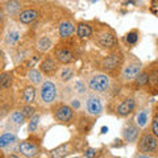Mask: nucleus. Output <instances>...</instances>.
Wrapping results in <instances>:
<instances>
[{"instance_id": "obj_11", "label": "nucleus", "mask_w": 158, "mask_h": 158, "mask_svg": "<svg viewBox=\"0 0 158 158\" xmlns=\"http://www.w3.org/2000/svg\"><path fill=\"white\" fill-rule=\"evenodd\" d=\"M59 65H61V63L57 61L54 56H46L40 62V70H41L44 75L53 77V75H56L57 71L59 70Z\"/></svg>"}, {"instance_id": "obj_34", "label": "nucleus", "mask_w": 158, "mask_h": 158, "mask_svg": "<svg viewBox=\"0 0 158 158\" xmlns=\"http://www.w3.org/2000/svg\"><path fill=\"white\" fill-rule=\"evenodd\" d=\"M38 56H33V57H29L28 59H27V61L25 62H24V66H25L27 69H28V70H29V69H32L34 65H36V63L38 62Z\"/></svg>"}, {"instance_id": "obj_21", "label": "nucleus", "mask_w": 158, "mask_h": 158, "mask_svg": "<svg viewBox=\"0 0 158 158\" xmlns=\"http://www.w3.org/2000/svg\"><path fill=\"white\" fill-rule=\"evenodd\" d=\"M20 38H21V33L17 29H8V32L4 36V44L7 46H15L19 44Z\"/></svg>"}, {"instance_id": "obj_5", "label": "nucleus", "mask_w": 158, "mask_h": 158, "mask_svg": "<svg viewBox=\"0 0 158 158\" xmlns=\"http://www.w3.org/2000/svg\"><path fill=\"white\" fill-rule=\"evenodd\" d=\"M88 90L95 94H104L111 87V77L106 73H96L88 79Z\"/></svg>"}, {"instance_id": "obj_16", "label": "nucleus", "mask_w": 158, "mask_h": 158, "mask_svg": "<svg viewBox=\"0 0 158 158\" xmlns=\"http://www.w3.org/2000/svg\"><path fill=\"white\" fill-rule=\"evenodd\" d=\"M37 88L34 85H32V83H29V85H27L25 87H24L23 90V102L24 104H33L34 102H36L37 99Z\"/></svg>"}, {"instance_id": "obj_14", "label": "nucleus", "mask_w": 158, "mask_h": 158, "mask_svg": "<svg viewBox=\"0 0 158 158\" xmlns=\"http://www.w3.org/2000/svg\"><path fill=\"white\" fill-rule=\"evenodd\" d=\"M40 17V12L34 8H28V9H23L21 12L19 13L17 20L20 24H24V25H28V24L34 23L36 20Z\"/></svg>"}, {"instance_id": "obj_27", "label": "nucleus", "mask_w": 158, "mask_h": 158, "mask_svg": "<svg viewBox=\"0 0 158 158\" xmlns=\"http://www.w3.org/2000/svg\"><path fill=\"white\" fill-rule=\"evenodd\" d=\"M69 153H70V144H69V142H65V144L59 145L58 148H56V149H53L50 152V156L56 157V158H59V157L67 156Z\"/></svg>"}, {"instance_id": "obj_32", "label": "nucleus", "mask_w": 158, "mask_h": 158, "mask_svg": "<svg viewBox=\"0 0 158 158\" xmlns=\"http://www.w3.org/2000/svg\"><path fill=\"white\" fill-rule=\"evenodd\" d=\"M21 111L24 113V116L27 117V120H29V118L36 113V108H34L32 104H24V107L21 108Z\"/></svg>"}, {"instance_id": "obj_38", "label": "nucleus", "mask_w": 158, "mask_h": 158, "mask_svg": "<svg viewBox=\"0 0 158 158\" xmlns=\"http://www.w3.org/2000/svg\"><path fill=\"white\" fill-rule=\"evenodd\" d=\"M70 106L77 111V110H79V108H81V102H79V99H77V98L74 99V98H73L71 100H70Z\"/></svg>"}, {"instance_id": "obj_15", "label": "nucleus", "mask_w": 158, "mask_h": 158, "mask_svg": "<svg viewBox=\"0 0 158 158\" xmlns=\"http://www.w3.org/2000/svg\"><path fill=\"white\" fill-rule=\"evenodd\" d=\"M3 8L7 13V16L9 17H17L19 13L23 11L21 2H19V0H7V2L3 3Z\"/></svg>"}, {"instance_id": "obj_10", "label": "nucleus", "mask_w": 158, "mask_h": 158, "mask_svg": "<svg viewBox=\"0 0 158 158\" xmlns=\"http://www.w3.org/2000/svg\"><path fill=\"white\" fill-rule=\"evenodd\" d=\"M141 128L138 127L135 120H129L124 125L121 131V135H123V138H124V141H127L128 144H133V142H136L138 140V137H140L141 132H140Z\"/></svg>"}, {"instance_id": "obj_35", "label": "nucleus", "mask_w": 158, "mask_h": 158, "mask_svg": "<svg viewBox=\"0 0 158 158\" xmlns=\"http://www.w3.org/2000/svg\"><path fill=\"white\" fill-rule=\"evenodd\" d=\"M152 133L156 137H158V113H156L152 120Z\"/></svg>"}, {"instance_id": "obj_33", "label": "nucleus", "mask_w": 158, "mask_h": 158, "mask_svg": "<svg viewBox=\"0 0 158 158\" xmlns=\"http://www.w3.org/2000/svg\"><path fill=\"white\" fill-rule=\"evenodd\" d=\"M73 88H74V91H75L78 95H85L86 94V85L83 83L82 81H77L75 83H74V86H73Z\"/></svg>"}, {"instance_id": "obj_9", "label": "nucleus", "mask_w": 158, "mask_h": 158, "mask_svg": "<svg viewBox=\"0 0 158 158\" xmlns=\"http://www.w3.org/2000/svg\"><path fill=\"white\" fill-rule=\"evenodd\" d=\"M40 144L33 140V138H28V140H24L21 142H19L17 145V150L19 153L21 154L23 157H27V158H32V157H36L38 153H40Z\"/></svg>"}, {"instance_id": "obj_26", "label": "nucleus", "mask_w": 158, "mask_h": 158, "mask_svg": "<svg viewBox=\"0 0 158 158\" xmlns=\"http://www.w3.org/2000/svg\"><path fill=\"white\" fill-rule=\"evenodd\" d=\"M13 82V75L11 71H2L0 73V91L9 90Z\"/></svg>"}, {"instance_id": "obj_1", "label": "nucleus", "mask_w": 158, "mask_h": 158, "mask_svg": "<svg viewBox=\"0 0 158 158\" xmlns=\"http://www.w3.org/2000/svg\"><path fill=\"white\" fill-rule=\"evenodd\" d=\"M92 34H94L95 44L99 48L104 49V50H111V49H113L117 45L116 34L107 25H100V27L95 28Z\"/></svg>"}, {"instance_id": "obj_7", "label": "nucleus", "mask_w": 158, "mask_h": 158, "mask_svg": "<svg viewBox=\"0 0 158 158\" xmlns=\"http://www.w3.org/2000/svg\"><path fill=\"white\" fill-rule=\"evenodd\" d=\"M158 149V137L152 132H144L137 140V150L140 153H153Z\"/></svg>"}, {"instance_id": "obj_39", "label": "nucleus", "mask_w": 158, "mask_h": 158, "mask_svg": "<svg viewBox=\"0 0 158 158\" xmlns=\"http://www.w3.org/2000/svg\"><path fill=\"white\" fill-rule=\"evenodd\" d=\"M83 156L87 157V158L95 157V156H96V150H95V149H91V148H90V149H87V150L85 152V154H83Z\"/></svg>"}, {"instance_id": "obj_8", "label": "nucleus", "mask_w": 158, "mask_h": 158, "mask_svg": "<svg viewBox=\"0 0 158 158\" xmlns=\"http://www.w3.org/2000/svg\"><path fill=\"white\" fill-rule=\"evenodd\" d=\"M85 108H86V113L91 117H98L103 113V103L95 92L87 95L85 102Z\"/></svg>"}, {"instance_id": "obj_29", "label": "nucleus", "mask_w": 158, "mask_h": 158, "mask_svg": "<svg viewBox=\"0 0 158 158\" xmlns=\"http://www.w3.org/2000/svg\"><path fill=\"white\" fill-rule=\"evenodd\" d=\"M138 38H140L138 31H131L124 36V42L127 44V45L133 46V45H136V44L138 42Z\"/></svg>"}, {"instance_id": "obj_28", "label": "nucleus", "mask_w": 158, "mask_h": 158, "mask_svg": "<svg viewBox=\"0 0 158 158\" xmlns=\"http://www.w3.org/2000/svg\"><path fill=\"white\" fill-rule=\"evenodd\" d=\"M133 82L136 83L137 87H145V86H148V82H149V73H148V70H144V69H142V71L136 77V79Z\"/></svg>"}, {"instance_id": "obj_18", "label": "nucleus", "mask_w": 158, "mask_h": 158, "mask_svg": "<svg viewBox=\"0 0 158 158\" xmlns=\"http://www.w3.org/2000/svg\"><path fill=\"white\" fill-rule=\"evenodd\" d=\"M17 142V136L13 132H4L3 135H0V149L7 150L8 148H11Z\"/></svg>"}, {"instance_id": "obj_36", "label": "nucleus", "mask_w": 158, "mask_h": 158, "mask_svg": "<svg viewBox=\"0 0 158 158\" xmlns=\"http://www.w3.org/2000/svg\"><path fill=\"white\" fill-rule=\"evenodd\" d=\"M6 19H7V13L4 11L3 6H0V31H2L4 28V25H6Z\"/></svg>"}, {"instance_id": "obj_17", "label": "nucleus", "mask_w": 158, "mask_h": 158, "mask_svg": "<svg viewBox=\"0 0 158 158\" xmlns=\"http://www.w3.org/2000/svg\"><path fill=\"white\" fill-rule=\"evenodd\" d=\"M74 32H77V27L74 25L71 21H67V20L62 21L61 24H59V27H58V33H59V37L61 38L71 37L74 34Z\"/></svg>"}, {"instance_id": "obj_24", "label": "nucleus", "mask_w": 158, "mask_h": 158, "mask_svg": "<svg viewBox=\"0 0 158 158\" xmlns=\"http://www.w3.org/2000/svg\"><path fill=\"white\" fill-rule=\"evenodd\" d=\"M25 121H27V117L24 116L21 110H15L12 113H9V124L11 125H15L16 128H19Z\"/></svg>"}, {"instance_id": "obj_37", "label": "nucleus", "mask_w": 158, "mask_h": 158, "mask_svg": "<svg viewBox=\"0 0 158 158\" xmlns=\"http://www.w3.org/2000/svg\"><path fill=\"white\" fill-rule=\"evenodd\" d=\"M4 66H6V56H4V52H3V49L0 48V73L3 71Z\"/></svg>"}, {"instance_id": "obj_30", "label": "nucleus", "mask_w": 158, "mask_h": 158, "mask_svg": "<svg viewBox=\"0 0 158 158\" xmlns=\"http://www.w3.org/2000/svg\"><path fill=\"white\" fill-rule=\"evenodd\" d=\"M149 73V82L148 85L153 88H157L158 87V70L157 69H152V70H148Z\"/></svg>"}, {"instance_id": "obj_40", "label": "nucleus", "mask_w": 158, "mask_h": 158, "mask_svg": "<svg viewBox=\"0 0 158 158\" xmlns=\"http://www.w3.org/2000/svg\"><path fill=\"white\" fill-rule=\"evenodd\" d=\"M107 132H108V128H107V127H103V128H102V133L104 135V133H107Z\"/></svg>"}, {"instance_id": "obj_13", "label": "nucleus", "mask_w": 158, "mask_h": 158, "mask_svg": "<svg viewBox=\"0 0 158 158\" xmlns=\"http://www.w3.org/2000/svg\"><path fill=\"white\" fill-rule=\"evenodd\" d=\"M136 110V99L133 96H128L116 107V115L118 117L131 116Z\"/></svg>"}, {"instance_id": "obj_19", "label": "nucleus", "mask_w": 158, "mask_h": 158, "mask_svg": "<svg viewBox=\"0 0 158 158\" xmlns=\"http://www.w3.org/2000/svg\"><path fill=\"white\" fill-rule=\"evenodd\" d=\"M52 46H53V42L50 37L48 36H40L36 40V42H34V48H36V50L38 53H48L52 49Z\"/></svg>"}, {"instance_id": "obj_42", "label": "nucleus", "mask_w": 158, "mask_h": 158, "mask_svg": "<svg viewBox=\"0 0 158 158\" xmlns=\"http://www.w3.org/2000/svg\"><path fill=\"white\" fill-rule=\"evenodd\" d=\"M0 2H3V0H0Z\"/></svg>"}, {"instance_id": "obj_20", "label": "nucleus", "mask_w": 158, "mask_h": 158, "mask_svg": "<svg viewBox=\"0 0 158 158\" xmlns=\"http://www.w3.org/2000/svg\"><path fill=\"white\" fill-rule=\"evenodd\" d=\"M149 116H150V112H149V108H141L138 110L136 116H135V123L140 127V128H145L149 123Z\"/></svg>"}, {"instance_id": "obj_3", "label": "nucleus", "mask_w": 158, "mask_h": 158, "mask_svg": "<svg viewBox=\"0 0 158 158\" xmlns=\"http://www.w3.org/2000/svg\"><path fill=\"white\" fill-rule=\"evenodd\" d=\"M58 90L57 85L53 81H44L38 88V100L42 106H53L57 100Z\"/></svg>"}, {"instance_id": "obj_12", "label": "nucleus", "mask_w": 158, "mask_h": 158, "mask_svg": "<svg viewBox=\"0 0 158 158\" xmlns=\"http://www.w3.org/2000/svg\"><path fill=\"white\" fill-rule=\"evenodd\" d=\"M54 57L61 65H71L75 61V53L67 46H57L54 49Z\"/></svg>"}, {"instance_id": "obj_23", "label": "nucleus", "mask_w": 158, "mask_h": 158, "mask_svg": "<svg viewBox=\"0 0 158 158\" xmlns=\"http://www.w3.org/2000/svg\"><path fill=\"white\" fill-rule=\"evenodd\" d=\"M27 78H28L29 83H32V85H34V86H41V83L44 82L41 70L34 69V67L29 69V70L27 71Z\"/></svg>"}, {"instance_id": "obj_2", "label": "nucleus", "mask_w": 158, "mask_h": 158, "mask_svg": "<svg viewBox=\"0 0 158 158\" xmlns=\"http://www.w3.org/2000/svg\"><path fill=\"white\" fill-rule=\"evenodd\" d=\"M123 63H124L123 53L120 50H115L107 54L106 57H103V59L100 61V70L108 74V75H112L116 71H121Z\"/></svg>"}, {"instance_id": "obj_4", "label": "nucleus", "mask_w": 158, "mask_h": 158, "mask_svg": "<svg viewBox=\"0 0 158 158\" xmlns=\"http://www.w3.org/2000/svg\"><path fill=\"white\" fill-rule=\"evenodd\" d=\"M75 110L66 103H54L52 107V113L54 120L59 124H71L75 117Z\"/></svg>"}, {"instance_id": "obj_41", "label": "nucleus", "mask_w": 158, "mask_h": 158, "mask_svg": "<svg viewBox=\"0 0 158 158\" xmlns=\"http://www.w3.org/2000/svg\"><path fill=\"white\" fill-rule=\"evenodd\" d=\"M2 157H4V154H3V150L0 149V158H2Z\"/></svg>"}, {"instance_id": "obj_22", "label": "nucleus", "mask_w": 158, "mask_h": 158, "mask_svg": "<svg viewBox=\"0 0 158 158\" xmlns=\"http://www.w3.org/2000/svg\"><path fill=\"white\" fill-rule=\"evenodd\" d=\"M94 33V28L88 23H79L77 25V36L81 40H86L91 37Z\"/></svg>"}, {"instance_id": "obj_6", "label": "nucleus", "mask_w": 158, "mask_h": 158, "mask_svg": "<svg viewBox=\"0 0 158 158\" xmlns=\"http://www.w3.org/2000/svg\"><path fill=\"white\" fill-rule=\"evenodd\" d=\"M142 71V65L136 57L128 58L127 65H123V69L120 71V79L124 83L133 82L136 77Z\"/></svg>"}, {"instance_id": "obj_31", "label": "nucleus", "mask_w": 158, "mask_h": 158, "mask_svg": "<svg viewBox=\"0 0 158 158\" xmlns=\"http://www.w3.org/2000/svg\"><path fill=\"white\" fill-rule=\"evenodd\" d=\"M40 118H41V116L38 115V113H34V115L29 118V125H28V132L33 133L34 131L37 129L38 127V123H40Z\"/></svg>"}, {"instance_id": "obj_25", "label": "nucleus", "mask_w": 158, "mask_h": 158, "mask_svg": "<svg viewBox=\"0 0 158 158\" xmlns=\"http://www.w3.org/2000/svg\"><path fill=\"white\" fill-rule=\"evenodd\" d=\"M74 75H75V69L71 67L70 65H66L65 67H62L61 70H59V73H58V78H59V81H61L62 83L70 82L71 79L74 78Z\"/></svg>"}]
</instances>
